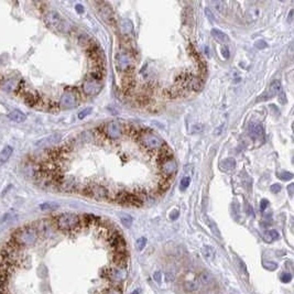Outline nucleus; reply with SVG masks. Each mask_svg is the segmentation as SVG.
Wrapping results in <instances>:
<instances>
[{
  "mask_svg": "<svg viewBox=\"0 0 294 294\" xmlns=\"http://www.w3.org/2000/svg\"><path fill=\"white\" fill-rule=\"evenodd\" d=\"M53 221L60 231L68 232L75 230L81 226V216L72 213H64L53 217Z\"/></svg>",
  "mask_w": 294,
  "mask_h": 294,
  "instance_id": "1",
  "label": "nucleus"
},
{
  "mask_svg": "<svg viewBox=\"0 0 294 294\" xmlns=\"http://www.w3.org/2000/svg\"><path fill=\"white\" fill-rule=\"evenodd\" d=\"M136 137L141 143V146L148 149V150H156L159 152L164 147L163 140L150 130L139 131V132H137Z\"/></svg>",
  "mask_w": 294,
  "mask_h": 294,
  "instance_id": "2",
  "label": "nucleus"
},
{
  "mask_svg": "<svg viewBox=\"0 0 294 294\" xmlns=\"http://www.w3.org/2000/svg\"><path fill=\"white\" fill-rule=\"evenodd\" d=\"M103 130L104 133L109 139L115 140V139L121 138L123 136V133L127 130V126H125L123 123L119 122V121H110L103 127Z\"/></svg>",
  "mask_w": 294,
  "mask_h": 294,
  "instance_id": "3",
  "label": "nucleus"
},
{
  "mask_svg": "<svg viewBox=\"0 0 294 294\" xmlns=\"http://www.w3.org/2000/svg\"><path fill=\"white\" fill-rule=\"evenodd\" d=\"M116 63L117 68L121 72H129L134 67V60L131 53L123 52L116 56Z\"/></svg>",
  "mask_w": 294,
  "mask_h": 294,
  "instance_id": "4",
  "label": "nucleus"
},
{
  "mask_svg": "<svg viewBox=\"0 0 294 294\" xmlns=\"http://www.w3.org/2000/svg\"><path fill=\"white\" fill-rule=\"evenodd\" d=\"M113 262L118 268L123 269L126 268L127 262H128V256L126 252H115L113 256Z\"/></svg>",
  "mask_w": 294,
  "mask_h": 294,
  "instance_id": "5",
  "label": "nucleus"
},
{
  "mask_svg": "<svg viewBox=\"0 0 294 294\" xmlns=\"http://www.w3.org/2000/svg\"><path fill=\"white\" fill-rule=\"evenodd\" d=\"M249 136L254 140H259L263 138V129L258 123H251L249 126Z\"/></svg>",
  "mask_w": 294,
  "mask_h": 294,
  "instance_id": "6",
  "label": "nucleus"
},
{
  "mask_svg": "<svg viewBox=\"0 0 294 294\" xmlns=\"http://www.w3.org/2000/svg\"><path fill=\"white\" fill-rule=\"evenodd\" d=\"M100 5H101V7L99 8V9H100V15H103V18L107 21H113V10H111L110 6H108L105 2H101Z\"/></svg>",
  "mask_w": 294,
  "mask_h": 294,
  "instance_id": "7",
  "label": "nucleus"
},
{
  "mask_svg": "<svg viewBox=\"0 0 294 294\" xmlns=\"http://www.w3.org/2000/svg\"><path fill=\"white\" fill-rule=\"evenodd\" d=\"M204 86V78L202 77H197V76H193V78L191 79V83H190V89L192 91H201Z\"/></svg>",
  "mask_w": 294,
  "mask_h": 294,
  "instance_id": "8",
  "label": "nucleus"
},
{
  "mask_svg": "<svg viewBox=\"0 0 294 294\" xmlns=\"http://www.w3.org/2000/svg\"><path fill=\"white\" fill-rule=\"evenodd\" d=\"M198 282H199V284H203V285L209 287V285H213L214 284V279L211 274L204 271V272H202V273H199Z\"/></svg>",
  "mask_w": 294,
  "mask_h": 294,
  "instance_id": "9",
  "label": "nucleus"
},
{
  "mask_svg": "<svg viewBox=\"0 0 294 294\" xmlns=\"http://www.w3.org/2000/svg\"><path fill=\"white\" fill-rule=\"evenodd\" d=\"M282 89V86H281V83H280V81H278V79H275V81H273L271 83V85H270V88H269V97L268 98H271L272 96H275L278 95V94L281 92Z\"/></svg>",
  "mask_w": 294,
  "mask_h": 294,
  "instance_id": "10",
  "label": "nucleus"
},
{
  "mask_svg": "<svg viewBox=\"0 0 294 294\" xmlns=\"http://www.w3.org/2000/svg\"><path fill=\"white\" fill-rule=\"evenodd\" d=\"M199 288H201V284H199V282L196 281H189L184 284V289L187 292H191V293L197 292L199 290Z\"/></svg>",
  "mask_w": 294,
  "mask_h": 294,
  "instance_id": "11",
  "label": "nucleus"
},
{
  "mask_svg": "<svg viewBox=\"0 0 294 294\" xmlns=\"http://www.w3.org/2000/svg\"><path fill=\"white\" fill-rule=\"evenodd\" d=\"M211 35L214 36V39H216L219 42L225 43L228 41V36H227L224 32H221V31L217 30V29H213V30H211Z\"/></svg>",
  "mask_w": 294,
  "mask_h": 294,
  "instance_id": "12",
  "label": "nucleus"
},
{
  "mask_svg": "<svg viewBox=\"0 0 294 294\" xmlns=\"http://www.w3.org/2000/svg\"><path fill=\"white\" fill-rule=\"evenodd\" d=\"M259 15H260V11H259V9H258V8H250V9L247 11L246 17H247V19H248V20L254 21V20H257V19H258Z\"/></svg>",
  "mask_w": 294,
  "mask_h": 294,
  "instance_id": "13",
  "label": "nucleus"
},
{
  "mask_svg": "<svg viewBox=\"0 0 294 294\" xmlns=\"http://www.w3.org/2000/svg\"><path fill=\"white\" fill-rule=\"evenodd\" d=\"M235 166H236V161L234 159H226L223 163H221V168L225 170V171H229V170H234Z\"/></svg>",
  "mask_w": 294,
  "mask_h": 294,
  "instance_id": "14",
  "label": "nucleus"
},
{
  "mask_svg": "<svg viewBox=\"0 0 294 294\" xmlns=\"http://www.w3.org/2000/svg\"><path fill=\"white\" fill-rule=\"evenodd\" d=\"M202 254H203V256L205 257V258H207V259L209 260L214 259V257H215V251H214L213 248L209 246H204L203 248H202Z\"/></svg>",
  "mask_w": 294,
  "mask_h": 294,
  "instance_id": "15",
  "label": "nucleus"
},
{
  "mask_svg": "<svg viewBox=\"0 0 294 294\" xmlns=\"http://www.w3.org/2000/svg\"><path fill=\"white\" fill-rule=\"evenodd\" d=\"M121 30H122L123 34H128L129 32L132 31V23H131L130 20H125L121 21Z\"/></svg>",
  "mask_w": 294,
  "mask_h": 294,
  "instance_id": "16",
  "label": "nucleus"
},
{
  "mask_svg": "<svg viewBox=\"0 0 294 294\" xmlns=\"http://www.w3.org/2000/svg\"><path fill=\"white\" fill-rule=\"evenodd\" d=\"M280 237L279 232H278L277 230H273V229H271V230H269L268 232L266 234V241H273V240H277L278 238Z\"/></svg>",
  "mask_w": 294,
  "mask_h": 294,
  "instance_id": "17",
  "label": "nucleus"
},
{
  "mask_svg": "<svg viewBox=\"0 0 294 294\" xmlns=\"http://www.w3.org/2000/svg\"><path fill=\"white\" fill-rule=\"evenodd\" d=\"M120 220L123 224V226H126V227H130L131 225H132V217L129 216V215H122V216L120 217Z\"/></svg>",
  "mask_w": 294,
  "mask_h": 294,
  "instance_id": "18",
  "label": "nucleus"
},
{
  "mask_svg": "<svg viewBox=\"0 0 294 294\" xmlns=\"http://www.w3.org/2000/svg\"><path fill=\"white\" fill-rule=\"evenodd\" d=\"M211 5L216 8V10L219 11V12L224 13L225 12V3L223 1H213Z\"/></svg>",
  "mask_w": 294,
  "mask_h": 294,
  "instance_id": "19",
  "label": "nucleus"
},
{
  "mask_svg": "<svg viewBox=\"0 0 294 294\" xmlns=\"http://www.w3.org/2000/svg\"><path fill=\"white\" fill-rule=\"evenodd\" d=\"M147 245V239L143 238V237H141V238H139L138 240H137V249L138 250H142V249L146 247Z\"/></svg>",
  "mask_w": 294,
  "mask_h": 294,
  "instance_id": "20",
  "label": "nucleus"
},
{
  "mask_svg": "<svg viewBox=\"0 0 294 294\" xmlns=\"http://www.w3.org/2000/svg\"><path fill=\"white\" fill-rule=\"evenodd\" d=\"M208 225H209V227L211 228V231H213V234H214V235L216 234V236L218 237V238H220V232H219V230L217 229V226H216L215 224H214V223L211 220V219H208Z\"/></svg>",
  "mask_w": 294,
  "mask_h": 294,
  "instance_id": "21",
  "label": "nucleus"
},
{
  "mask_svg": "<svg viewBox=\"0 0 294 294\" xmlns=\"http://www.w3.org/2000/svg\"><path fill=\"white\" fill-rule=\"evenodd\" d=\"M190 182H191V179H190L189 176H185V177H183L181 181V190H185L186 187H189L190 185Z\"/></svg>",
  "mask_w": 294,
  "mask_h": 294,
  "instance_id": "22",
  "label": "nucleus"
},
{
  "mask_svg": "<svg viewBox=\"0 0 294 294\" xmlns=\"http://www.w3.org/2000/svg\"><path fill=\"white\" fill-rule=\"evenodd\" d=\"M279 177L283 181H288V180H291L293 177V174L290 173V172H282V173L279 174Z\"/></svg>",
  "mask_w": 294,
  "mask_h": 294,
  "instance_id": "23",
  "label": "nucleus"
},
{
  "mask_svg": "<svg viewBox=\"0 0 294 294\" xmlns=\"http://www.w3.org/2000/svg\"><path fill=\"white\" fill-rule=\"evenodd\" d=\"M254 45H256V48H257V49H259V50H261V49H266L268 44H266V41L260 40V41H257L256 44H254Z\"/></svg>",
  "mask_w": 294,
  "mask_h": 294,
  "instance_id": "24",
  "label": "nucleus"
},
{
  "mask_svg": "<svg viewBox=\"0 0 294 294\" xmlns=\"http://www.w3.org/2000/svg\"><path fill=\"white\" fill-rule=\"evenodd\" d=\"M292 280V275L289 273H283L281 275V281L284 282V283H288V282H290Z\"/></svg>",
  "mask_w": 294,
  "mask_h": 294,
  "instance_id": "25",
  "label": "nucleus"
},
{
  "mask_svg": "<svg viewBox=\"0 0 294 294\" xmlns=\"http://www.w3.org/2000/svg\"><path fill=\"white\" fill-rule=\"evenodd\" d=\"M91 111H92V109H91V108H86V109H84L83 111H81V113H79V115H78V118H79V119L85 118L86 116H87L88 113H91Z\"/></svg>",
  "mask_w": 294,
  "mask_h": 294,
  "instance_id": "26",
  "label": "nucleus"
},
{
  "mask_svg": "<svg viewBox=\"0 0 294 294\" xmlns=\"http://www.w3.org/2000/svg\"><path fill=\"white\" fill-rule=\"evenodd\" d=\"M270 190H271L272 193H279L280 191H281V185L280 184H273V185H271V187H270Z\"/></svg>",
  "mask_w": 294,
  "mask_h": 294,
  "instance_id": "27",
  "label": "nucleus"
},
{
  "mask_svg": "<svg viewBox=\"0 0 294 294\" xmlns=\"http://www.w3.org/2000/svg\"><path fill=\"white\" fill-rule=\"evenodd\" d=\"M205 13H206V15L209 18V20H211V21L214 20V15H213V12L211 11V9H209V8H206V9H205Z\"/></svg>",
  "mask_w": 294,
  "mask_h": 294,
  "instance_id": "28",
  "label": "nucleus"
},
{
  "mask_svg": "<svg viewBox=\"0 0 294 294\" xmlns=\"http://www.w3.org/2000/svg\"><path fill=\"white\" fill-rule=\"evenodd\" d=\"M268 204H269V202L266 201V199H262L261 204H260V208H261V211H264V209L268 207Z\"/></svg>",
  "mask_w": 294,
  "mask_h": 294,
  "instance_id": "29",
  "label": "nucleus"
},
{
  "mask_svg": "<svg viewBox=\"0 0 294 294\" xmlns=\"http://www.w3.org/2000/svg\"><path fill=\"white\" fill-rule=\"evenodd\" d=\"M153 279L156 280V282L160 283V282H161V273H160V272H156L153 275Z\"/></svg>",
  "mask_w": 294,
  "mask_h": 294,
  "instance_id": "30",
  "label": "nucleus"
},
{
  "mask_svg": "<svg viewBox=\"0 0 294 294\" xmlns=\"http://www.w3.org/2000/svg\"><path fill=\"white\" fill-rule=\"evenodd\" d=\"M105 294H120V291H118V288H115V289L110 290V291L106 292Z\"/></svg>",
  "mask_w": 294,
  "mask_h": 294,
  "instance_id": "31",
  "label": "nucleus"
},
{
  "mask_svg": "<svg viewBox=\"0 0 294 294\" xmlns=\"http://www.w3.org/2000/svg\"><path fill=\"white\" fill-rule=\"evenodd\" d=\"M170 217H171L172 220H175V219L177 218V217H179V211H174L173 213L171 214V216H170Z\"/></svg>",
  "mask_w": 294,
  "mask_h": 294,
  "instance_id": "32",
  "label": "nucleus"
},
{
  "mask_svg": "<svg viewBox=\"0 0 294 294\" xmlns=\"http://www.w3.org/2000/svg\"><path fill=\"white\" fill-rule=\"evenodd\" d=\"M247 213H248V215L254 216V209H252L251 206H249V205H247Z\"/></svg>",
  "mask_w": 294,
  "mask_h": 294,
  "instance_id": "33",
  "label": "nucleus"
},
{
  "mask_svg": "<svg viewBox=\"0 0 294 294\" xmlns=\"http://www.w3.org/2000/svg\"><path fill=\"white\" fill-rule=\"evenodd\" d=\"M223 55L225 56V58H228L229 56V53H228V50H227V48L225 46V48H223Z\"/></svg>",
  "mask_w": 294,
  "mask_h": 294,
  "instance_id": "34",
  "label": "nucleus"
},
{
  "mask_svg": "<svg viewBox=\"0 0 294 294\" xmlns=\"http://www.w3.org/2000/svg\"><path fill=\"white\" fill-rule=\"evenodd\" d=\"M76 9H77V12H83L84 11V8H83V6H81V5H77L76 6Z\"/></svg>",
  "mask_w": 294,
  "mask_h": 294,
  "instance_id": "35",
  "label": "nucleus"
},
{
  "mask_svg": "<svg viewBox=\"0 0 294 294\" xmlns=\"http://www.w3.org/2000/svg\"><path fill=\"white\" fill-rule=\"evenodd\" d=\"M132 294H139V290H136V291H133Z\"/></svg>",
  "mask_w": 294,
  "mask_h": 294,
  "instance_id": "36",
  "label": "nucleus"
}]
</instances>
